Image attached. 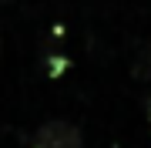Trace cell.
Segmentation results:
<instances>
[{
    "label": "cell",
    "instance_id": "obj_1",
    "mask_svg": "<svg viewBox=\"0 0 151 148\" xmlns=\"http://www.w3.org/2000/svg\"><path fill=\"white\" fill-rule=\"evenodd\" d=\"M34 148H84V142L70 121H47L34 135Z\"/></svg>",
    "mask_w": 151,
    "mask_h": 148
},
{
    "label": "cell",
    "instance_id": "obj_2",
    "mask_svg": "<svg viewBox=\"0 0 151 148\" xmlns=\"http://www.w3.org/2000/svg\"><path fill=\"white\" fill-rule=\"evenodd\" d=\"M148 125H151V98H148Z\"/></svg>",
    "mask_w": 151,
    "mask_h": 148
},
{
    "label": "cell",
    "instance_id": "obj_3",
    "mask_svg": "<svg viewBox=\"0 0 151 148\" xmlns=\"http://www.w3.org/2000/svg\"><path fill=\"white\" fill-rule=\"evenodd\" d=\"M0 4H7V0H0Z\"/></svg>",
    "mask_w": 151,
    "mask_h": 148
}]
</instances>
